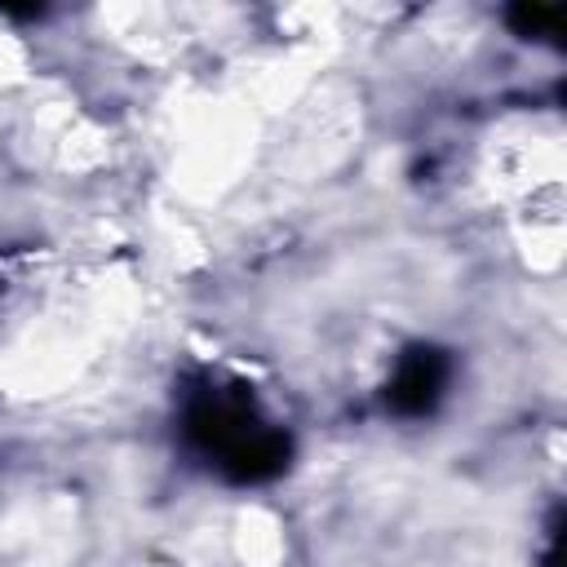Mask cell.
<instances>
[{
  "label": "cell",
  "mask_w": 567,
  "mask_h": 567,
  "mask_svg": "<svg viewBox=\"0 0 567 567\" xmlns=\"http://www.w3.org/2000/svg\"><path fill=\"white\" fill-rule=\"evenodd\" d=\"M182 434L186 443L226 478L261 483L288 465V434L257 408L244 385L204 381L182 399Z\"/></svg>",
  "instance_id": "1"
},
{
  "label": "cell",
  "mask_w": 567,
  "mask_h": 567,
  "mask_svg": "<svg viewBox=\"0 0 567 567\" xmlns=\"http://www.w3.org/2000/svg\"><path fill=\"white\" fill-rule=\"evenodd\" d=\"M447 381H452V359L443 350H434V346H412L394 363V377L385 385V403L399 416H425V412L439 408Z\"/></svg>",
  "instance_id": "2"
},
{
  "label": "cell",
  "mask_w": 567,
  "mask_h": 567,
  "mask_svg": "<svg viewBox=\"0 0 567 567\" xmlns=\"http://www.w3.org/2000/svg\"><path fill=\"white\" fill-rule=\"evenodd\" d=\"M509 22H514L518 35H540V31H558L563 13L558 9H540V4H518V9H509Z\"/></svg>",
  "instance_id": "3"
}]
</instances>
